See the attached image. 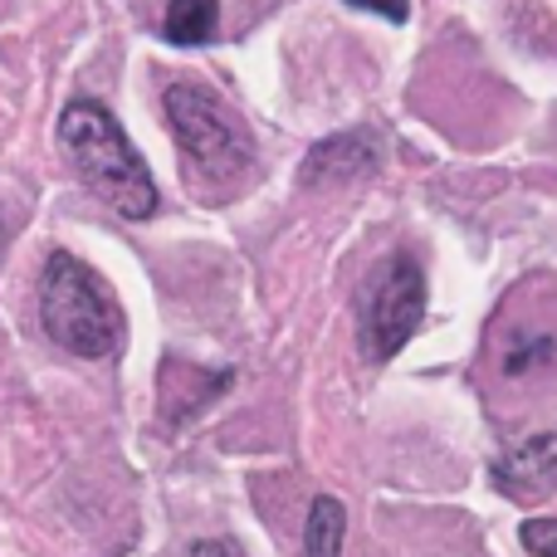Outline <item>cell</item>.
I'll use <instances>...</instances> for the list:
<instances>
[{"mask_svg": "<svg viewBox=\"0 0 557 557\" xmlns=\"http://www.w3.org/2000/svg\"><path fill=\"white\" fill-rule=\"evenodd\" d=\"M59 143L69 152L74 176L98 196L103 206H113L123 221H147L157 215V182L147 172V162L133 152V143L123 137V127L113 123L98 98H74L59 117Z\"/></svg>", "mask_w": 557, "mask_h": 557, "instance_id": "1", "label": "cell"}, {"mask_svg": "<svg viewBox=\"0 0 557 557\" xmlns=\"http://www.w3.org/2000/svg\"><path fill=\"white\" fill-rule=\"evenodd\" d=\"M39 323L64 352L74 357H113L123 343V308L103 274L88 270L69 250H54L39 278Z\"/></svg>", "mask_w": 557, "mask_h": 557, "instance_id": "2", "label": "cell"}, {"mask_svg": "<svg viewBox=\"0 0 557 557\" xmlns=\"http://www.w3.org/2000/svg\"><path fill=\"white\" fill-rule=\"evenodd\" d=\"M166 127H172L176 147L186 152V162L211 182L235 176L250 162V133L240 127V117L201 84H172L162 94Z\"/></svg>", "mask_w": 557, "mask_h": 557, "instance_id": "3", "label": "cell"}, {"mask_svg": "<svg viewBox=\"0 0 557 557\" xmlns=\"http://www.w3.org/2000/svg\"><path fill=\"white\" fill-rule=\"evenodd\" d=\"M425 318V274L416 255L382 260L357 288V343L372 362L396 357Z\"/></svg>", "mask_w": 557, "mask_h": 557, "instance_id": "4", "label": "cell"}, {"mask_svg": "<svg viewBox=\"0 0 557 557\" xmlns=\"http://www.w3.org/2000/svg\"><path fill=\"white\" fill-rule=\"evenodd\" d=\"M494 484L509 499H539L557 484V431L513 445L504 460H494Z\"/></svg>", "mask_w": 557, "mask_h": 557, "instance_id": "5", "label": "cell"}, {"mask_svg": "<svg viewBox=\"0 0 557 557\" xmlns=\"http://www.w3.org/2000/svg\"><path fill=\"white\" fill-rule=\"evenodd\" d=\"M376 166V143L367 133H337L327 143H318L298 166L304 186H347L357 176H367Z\"/></svg>", "mask_w": 557, "mask_h": 557, "instance_id": "6", "label": "cell"}, {"mask_svg": "<svg viewBox=\"0 0 557 557\" xmlns=\"http://www.w3.org/2000/svg\"><path fill=\"white\" fill-rule=\"evenodd\" d=\"M162 29L172 45H206L221 29V0H172Z\"/></svg>", "mask_w": 557, "mask_h": 557, "instance_id": "7", "label": "cell"}, {"mask_svg": "<svg viewBox=\"0 0 557 557\" xmlns=\"http://www.w3.org/2000/svg\"><path fill=\"white\" fill-rule=\"evenodd\" d=\"M347 539V509L327 494H318L313 509H308V529H304V553L308 557H343Z\"/></svg>", "mask_w": 557, "mask_h": 557, "instance_id": "8", "label": "cell"}, {"mask_svg": "<svg viewBox=\"0 0 557 557\" xmlns=\"http://www.w3.org/2000/svg\"><path fill=\"white\" fill-rule=\"evenodd\" d=\"M519 539L533 557H557V519H529L519 529Z\"/></svg>", "mask_w": 557, "mask_h": 557, "instance_id": "9", "label": "cell"}, {"mask_svg": "<svg viewBox=\"0 0 557 557\" xmlns=\"http://www.w3.org/2000/svg\"><path fill=\"white\" fill-rule=\"evenodd\" d=\"M347 5H357V10H372V15L396 20V25H401V20L411 15V0H347Z\"/></svg>", "mask_w": 557, "mask_h": 557, "instance_id": "10", "label": "cell"}, {"mask_svg": "<svg viewBox=\"0 0 557 557\" xmlns=\"http://www.w3.org/2000/svg\"><path fill=\"white\" fill-rule=\"evenodd\" d=\"M182 557H235L231 543H196V548H186Z\"/></svg>", "mask_w": 557, "mask_h": 557, "instance_id": "11", "label": "cell"}]
</instances>
